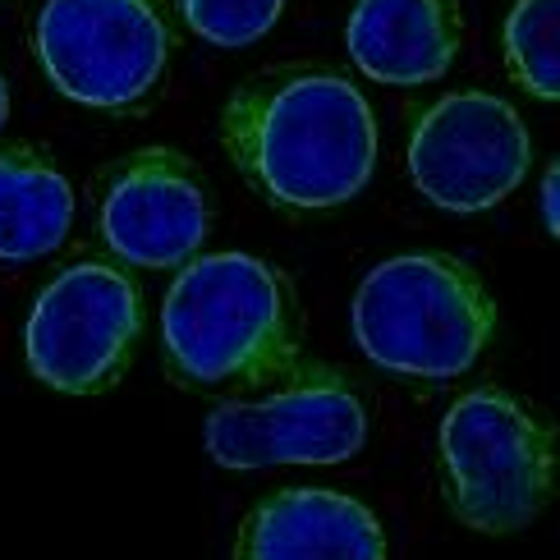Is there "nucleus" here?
<instances>
[{
  "instance_id": "9",
  "label": "nucleus",
  "mask_w": 560,
  "mask_h": 560,
  "mask_svg": "<svg viewBox=\"0 0 560 560\" xmlns=\"http://www.w3.org/2000/svg\"><path fill=\"white\" fill-rule=\"evenodd\" d=\"M102 240L129 267L189 262L212 225V207L198 166L175 148H143L115 161L97 198Z\"/></svg>"
},
{
  "instance_id": "1",
  "label": "nucleus",
  "mask_w": 560,
  "mask_h": 560,
  "mask_svg": "<svg viewBox=\"0 0 560 560\" xmlns=\"http://www.w3.org/2000/svg\"><path fill=\"white\" fill-rule=\"evenodd\" d=\"M221 143L253 189L294 217L345 207L377 166L372 106L354 83L322 69H276L235 88Z\"/></svg>"
},
{
  "instance_id": "15",
  "label": "nucleus",
  "mask_w": 560,
  "mask_h": 560,
  "mask_svg": "<svg viewBox=\"0 0 560 560\" xmlns=\"http://www.w3.org/2000/svg\"><path fill=\"white\" fill-rule=\"evenodd\" d=\"M556 184H560V166H547L542 175V221H547V235H560V202H556Z\"/></svg>"
},
{
  "instance_id": "14",
  "label": "nucleus",
  "mask_w": 560,
  "mask_h": 560,
  "mask_svg": "<svg viewBox=\"0 0 560 560\" xmlns=\"http://www.w3.org/2000/svg\"><path fill=\"white\" fill-rule=\"evenodd\" d=\"M189 28L212 46H253L271 33L285 0H179Z\"/></svg>"
},
{
  "instance_id": "8",
  "label": "nucleus",
  "mask_w": 560,
  "mask_h": 560,
  "mask_svg": "<svg viewBox=\"0 0 560 560\" xmlns=\"http://www.w3.org/2000/svg\"><path fill=\"white\" fill-rule=\"evenodd\" d=\"M533 138L520 110L492 92H451L418 115L409 138V179L441 212L469 217L505 202L524 184Z\"/></svg>"
},
{
  "instance_id": "11",
  "label": "nucleus",
  "mask_w": 560,
  "mask_h": 560,
  "mask_svg": "<svg viewBox=\"0 0 560 560\" xmlns=\"http://www.w3.org/2000/svg\"><path fill=\"white\" fill-rule=\"evenodd\" d=\"M345 46L368 79L418 88L441 79L459 51L455 0H359L345 23Z\"/></svg>"
},
{
  "instance_id": "4",
  "label": "nucleus",
  "mask_w": 560,
  "mask_h": 560,
  "mask_svg": "<svg viewBox=\"0 0 560 560\" xmlns=\"http://www.w3.org/2000/svg\"><path fill=\"white\" fill-rule=\"evenodd\" d=\"M441 478L464 528L524 533L556 492V432L510 390L478 386L441 418Z\"/></svg>"
},
{
  "instance_id": "6",
  "label": "nucleus",
  "mask_w": 560,
  "mask_h": 560,
  "mask_svg": "<svg viewBox=\"0 0 560 560\" xmlns=\"http://www.w3.org/2000/svg\"><path fill=\"white\" fill-rule=\"evenodd\" d=\"M33 46L60 97L133 110L166 79L171 23L161 0H46Z\"/></svg>"
},
{
  "instance_id": "16",
  "label": "nucleus",
  "mask_w": 560,
  "mask_h": 560,
  "mask_svg": "<svg viewBox=\"0 0 560 560\" xmlns=\"http://www.w3.org/2000/svg\"><path fill=\"white\" fill-rule=\"evenodd\" d=\"M5 115H10V92H5V79H0V129H5Z\"/></svg>"
},
{
  "instance_id": "10",
  "label": "nucleus",
  "mask_w": 560,
  "mask_h": 560,
  "mask_svg": "<svg viewBox=\"0 0 560 560\" xmlns=\"http://www.w3.org/2000/svg\"><path fill=\"white\" fill-rule=\"evenodd\" d=\"M235 560H386L372 510L331 487H285L244 515Z\"/></svg>"
},
{
  "instance_id": "2",
  "label": "nucleus",
  "mask_w": 560,
  "mask_h": 560,
  "mask_svg": "<svg viewBox=\"0 0 560 560\" xmlns=\"http://www.w3.org/2000/svg\"><path fill=\"white\" fill-rule=\"evenodd\" d=\"M161 354L189 390L271 386L303 359L299 303L285 271L248 253L184 262L161 308Z\"/></svg>"
},
{
  "instance_id": "5",
  "label": "nucleus",
  "mask_w": 560,
  "mask_h": 560,
  "mask_svg": "<svg viewBox=\"0 0 560 560\" xmlns=\"http://www.w3.org/2000/svg\"><path fill=\"white\" fill-rule=\"evenodd\" d=\"M258 400H225L207 413L202 446L221 469L345 464L368 441V409L340 368L294 363Z\"/></svg>"
},
{
  "instance_id": "3",
  "label": "nucleus",
  "mask_w": 560,
  "mask_h": 560,
  "mask_svg": "<svg viewBox=\"0 0 560 560\" xmlns=\"http://www.w3.org/2000/svg\"><path fill=\"white\" fill-rule=\"evenodd\" d=\"M349 326L382 372L455 382L492 340L497 303L474 267L446 253H405L363 276Z\"/></svg>"
},
{
  "instance_id": "7",
  "label": "nucleus",
  "mask_w": 560,
  "mask_h": 560,
  "mask_svg": "<svg viewBox=\"0 0 560 560\" xmlns=\"http://www.w3.org/2000/svg\"><path fill=\"white\" fill-rule=\"evenodd\" d=\"M143 294L115 262H74L46 285L23 326V354L42 386L60 395H102L129 372Z\"/></svg>"
},
{
  "instance_id": "13",
  "label": "nucleus",
  "mask_w": 560,
  "mask_h": 560,
  "mask_svg": "<svg viewBox=\"0 0 560 560\" xmlns=\"http://www.w3.org/2000/svg\"><path fill=\"white\" fill-rule=\"evenodd\" d=\"M560 0H520L505 19V69L528 97L556 102L560 79H556V14Z\"/></svg>"
},
{
  "instance_id": "12",
  "label": "nucleus",
  "mask_w": 560,
  "mask_h": 560,
  "mask_svg": "<svg viewBox=\"0 0 560 560\" xmlns=\"http://www.w3.org/2000/svg\"><path fill=\"white\" fill-rule=\"evenodd\" d=\"M74 225V189L51 152H0V262H37L56 253Z\"/></svg>"
}]
</instances>
